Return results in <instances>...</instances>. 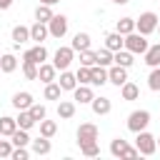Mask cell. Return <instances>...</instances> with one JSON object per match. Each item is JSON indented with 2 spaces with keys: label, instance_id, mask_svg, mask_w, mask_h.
Wrapping results in <instances>:
<instances>
[{
  "label": "cell",
  "instance_id": "1",
  "mask_svg": "<svg viewBox=\"0 0 160 160\" xmlns=\"http://www.w3.org/2000/svg\"><path fill=\"white\" fill-rule=\"evenodd\" d=\"M150 48V42L145 40V35H140L138 30L125 35V50H130L132 55H145V50Z\"/></svg>",
  "mask_w": 160,
  "mask_h": 160
},
{
  "label": "cell",
  "instance_id": "2",
  "mask_svg": "<svg viewBox=\"0 0 160 160\" xmlns=\"http://www.w3.org/2000/svg\"><path fill=\"white\" fill-rule=\"evenodd\" d=\"M135 30L140 32V35H150V32H155L158 30V12H140V18L135 20Z\"/></svg>",
  "mask_w": 160,
  "mask_h": 160
},
{
  "label": "cell",
  "instance_id": "3",
  "mask_svg": "<svg viewBox=\"0 0 160 160\" xmlns=\"http://www.w3.org/2000/svg\"><path fill=\"white\" fill-rule=\"evenodd\" d=\"M150 125V112L148 110H132L130 115H128V130L130 132H140V130H145Z\"/></svg>",
  "mask_w": 160,
  "mask_h": 160
},
{
  "label": "cell",
  "instance_id": "4",
  "mask_svg": "<svg viewBox=\"0 0 160 160\" xmlns=\"http://www.w3.org/2000/svg\"><path fill=\"white\" fill-rule=\"evenodd\" d=\"M135 148L140 150V155H155L158 140H155V135H150L148 130H140L138 138H135Z\"/></svg>",
  "mask_w": 160,
  "mask_h": 160
},
{
  "label": "cell",
  "instance_id": "5",
  "mask_svg": "<svg viewBox=\"0 0 160 160\" xmlns=\"http://www.w3.org/2000/svg\"><path fill=\"white\" fill-rule=\"evenodd\" d=\"M72 58H75L72 45H62V48H58V50H55L52 65H55L58 70H68V68H70V62H72Z\"/></svg>",
  "mask_w": 160,
  "mask_h": 160
},
{
  "label": "cell",
  "instance_id": "6",
  "mask_svg": "<svg viewBox=\"0 0 160 160\" xmlns=\"http://www.w3.org/2000/svg\"><path fill=\"white\" fill-rule=\"evenodd\" d=\"M48 30H50L52 38L60 40V38L68 32V18H65V15H52V20L48 22Z\"/></svg>",
  "mask_w": 160,
  "mask_h": 160
},
{
  "label": "cell",
  "instance_id": "7",
  "mask_svg": "<svg viewBox=\"0 0 160 160\" xmlns=\"http://www.w3.org/2000/svg\"><path fill=\"white\" fill-rule=\"evenodd\" d=\"M108 82H112V85H125L128 82V68H122V65H110L108 68Z\"/></svg>",
  "mask_w": 160,
  "mask_h": 160
},
{
  "label": "cell",
  "instance_id": "8",
  "mask_svg": "<svg viewBox=\"0 0 160 160\" xmlns=\"http://www.w3.org/2000/svg\"><path fill=\"white\" fill-rule=\"evenodd\" d=\"M92 140H98V125H92V122H82V125L78 128V145H82V142H92Z\"/></svg>",
  "mask_w": 160,
  "mask_h": 160
},
{
  "label": "cell",
  "instance_id": "9",
  "mask_svg": "<svg viewBox=\"0 0 160 160\" xmlns=\"http://www.w3.org/2000/svg\"><path fill=\"white\" fill-rule=\"evenodd\" d=\"M22 60H32V62H45L48 60V50H45V45L42 42H38L35 48H30V50H25V55H22Z\"/></svg>",
  "mask_w": 160,
  "mask_h": 160
},
{
  "label": "cell",
  "instance_id": "10",
  "mask_svg": "<svg viewBox=\"0 0 160 160\" xmlns=\"http://www.w3.org/2000/svg\"><path fill=\"white\" fill-rule=\"evenodd\" d=\"M55 72H58V68H55L52 62H40V65H38V80L45 82V85L55 80Z\"/></svg>",
  "mask_w": 160,
  "mask_h": 160
},
{
  "label": "cell",
  "instance_id": "11",
  "mask_svg": "<svg viewBox=\"0 0 160 160\" xmlns=\"http://www.w3.org/2000/svg\"><path fill=\"white\" fill-rule=\"evenodd\" d=\"M105 48L112 50V52L122 50V48H125V35H120L118 30H115V32H108V35H105Z\"/></svg>",
  "mask_w": 160,
  "mask_h": 160
},
{
  "label": "cell",
  "instance_id": "12",
  "mask_svg": "<svg viewBox=\"0 0 160 160\" xmlns=\"http://www.w3.org/2000/svg\"><path fill=\"white\" fill-rule=\"evenodd\" d=\"M48 35H50V30H48V22H35V25H30V40H35V42H42V40H48Z\"/></svg>",
  "mask_w": 160,
  "mask_h": 160
},
{
  "label": "cell",
  "instance_id": "13",
  "mask_svg": "<svg viewBox=\"0 0 160 160\" xmlns=\"http://www.w3.org/2000/svg\"><path fill=\"white\" fill-rule=\"evenodd\" d=\"M92 90H90V85H78L75 90H72V100L75 102H80V105H85V102H92Z\"/></svg>",
  "mask_w": 160,
  "mask_h": 160
},
{
  "label": "cell",
  "instance_id": "14",
  "mask_svg": "<svg viewBox=\"0 0 160 160\" xmlns=\"http://www.w3.org/2000/svg\"><path fill=\"white\" fill-rule=\"evenodd\" d=\"M35 100H32V95L28 92V90H22V92H15L12 95V108H18V110H30V105H32Z\"/></svg>",
  "mask_w": 160,
  "mask_h": 160
},
{
  "label": "cell",
  "instance_id": "15",
  "mask_svg": "<svg viewBox=\"0 0 160 160\" xmlns=\"http://www.w3.org/2000/svg\"><path fill=\"white\" fill-rule=\"evenodd\" d=\"M90 108H92V112L95 115H108L110 110H112V102H110V98H92V102H90Z\"/></svg>",
  "mask_w": 160,
  "mask_h": 160
},
{
  "label": "cell",
  "instance_id": "16",
  "mask_svg": "<svg viewBox=\"0 0 160 160\" xmlns=\"http://www.w3.org/2000/svg\"><path fill=\"white\" fill-rule=\"evenodd\" d=\"M108 82V68L92 65L90 68V85H105Z\"/></svg>",
  "mask_w": 160,
  "mask_h": 160
},
{
  "label": "cell",
  "instance_id": "17",
  "mask_svg": "<svg viewBox=\"0 0 160 160\" xmlns=\"http://www.w3.org/2000/svg\"><path fill=\"white\" fill-rule=\"evenodd\" d=\"M15 130H18V120L10 118V115H2V118H0V135H2V138H10Z\"/></svg>",
  "mask_w": 160,
  "mask_h": 160
},
{
  "label": "cell",
  "instance_id": "18",
  "mask_svg": "<svg viewBox=\"0 0 160 160\" xmlns=\"http://www.w3.org/2000/svg\"><path fill=\"white\" fill-rule=\"evenodd\" d=\"M145 65L148 68H158L160 65V42H155V45H150L145 50Z\"/></svg>",
  "mask_w": 160,
  "mask_h": 160
},
{
  "label": "cell",
  "instance_id": "19",
  "mask_svg": "<svg viewBox=\"0 0 160 160\" xmlns=\"http://www.w3.org/2000/svg\"><path fill=\"white\" fill-rule=\"evenodd\" d=\"M120 95H122V100H128V102H130V100H138V98H140V88L128 80L125 85H120Z\"/></svg>",
  "mask_w": 160,
  "mask_h": 160
},
{
  "label": "cell",
  "instance_id": "20",
  "mask_svg": "<svg viewBox=\"0 0 160 160\" xmlns=\"http://www.w3.org/2000/svg\"><path fill=\"white\" fill-rule=\"evenodd\" d=\"M75 115V102L72 100H60L58 102V118L60 120H70Z\"/></svg>",
  "mask_w": 160,
  "mask_h": 160
},
{
  "label": "cell",
  "instance_id": "21",
  "mask_svg": "<svg viewBox=\"0 0 160 160\" xmlns=\"http://www.w3.org/2000/svg\"><path fill=\"white\" fill-rule=\"evenodd\" d=\"M30 145H32V152L35 155H48L50 150H52V145H50V138H38V140H30Z\"/></svg>",
  "mask_w": 160,
  "mask_h": 160
},
{
  "label": "cell",
  "instance_id": "22",
  "mask_svg": "<svg viewBox=\"0 0 160 160\" xmlns=\"http://www.w3.org/2000/svg\"><path fill=\"white\" fill-rule=\"evenodd\" d=\"M18 70V58L12 52H5L0 58V72H15Z\"/></svg>",
  "mask_w": 160,
  "mask_h": 160
},
{
  "label": "cell",
  "instance_id": "23",
  "mask_svg": "<svg viewBox=\"0 0 160 160\" xmlns=\"http://www.w3.org/2000/svg\"><path fill=\"white\" fill-rule=\"evenodd\" d=\"M58 82H60L62 90H70V92L78 88V78H75L72 72H68V70H60V80H58Z\"/></svg>",
  "mask_w": 160,
  "mask_h": 160
},
{
  "label": "cell",
  "instance_id": "24",
  "mask_svg": "<svg viewBox=\"0 0 160 160\" xmlns=\"http://www.w3.org/2000/svg\"><path fill=\"white\" fill-rule=\"evenodd\" d=\"M28 40H30V28L15 25V28H12V42H15V45H22V42H28Z\"/></svg>",
  "mask_w": 160,
  "mask_h": 160
},
{
  "label": "cell",
  "instance_id": "25",
  "mask_svg": "<svg viewBox=\"0 0 160 160\" xmlns=\"http://www.w3.org/2000/svg\"><path fill=\"white\" fill-rule=\"evenodd\" d=\"M90 48V35L88 32H75V38H72V50L75 52H82V50H88Z\"/></svg>",
  "mask_w": 160,
  "mask_h": 160
},
{
  "label": "cell",
  "instance_id": "26",
  "mask_svg": "<svg viewBox=\"0 0 160 160\" xmlns=\"http://www.w3.org/2000/svg\"><path fill=\"white\" fill-rule=\"evenodd\" d=\"M112 62H115V65H122V68H130V65H132V52L122 48V50L112 52Z\"/></svg>",
  "mask_w": 160,
  "mask_h": 160
},
{
  "label": "cell",
  "instance_id": "27",
  "mask_svg": "<svg viewBox=\"0 0 160 160\" xmlns=\"http://www.w3.org/2000/svg\"><path fill=\"white\" fill-rule=\"evenodd\" d=\"M52 15H55V12H52V5H42V2H40V5L35 8V20H40V22H50Z\"/></svg>",
  "mask_w": 160,
  "mask_h": 160
},
{
  "label": "cell",
  "instance_id": "28",
  "mask_svg": "<svg viewBox=\"0 0 160 160\" xmlns=\"http://www.w3.org/2000/svg\"><path fill=\"white\" fill-rule=\"evenodd\" d=\"M10 140H12L15 148H22V145L28 148V145H30V135H28V130H22V128H18V130L10 135Z\"/></svg>",
  "mask_w": 160,
  "mask_h": 160
},
{
  "label": "cell",
  "instance_id": "29",
  "mask_svg": "<svg viewBox=\"0 0 160 160\" xmlns=\"http://www.w3.org/2000/svg\"><path fill=\"white\" fill-rule=\"evenodd\" d=\"M128 148H130V145H128V140H122V138H115V140L110 142V155H112V158H122Z\"/></svg>",
  "mask_w": 160,
  "mask_h": 160
},
{
  "label": "cell",
  "instance_id": "30",
  "mask_svg": "<svg viewBox=\"0 0 160 160\" xmlns=\"http://www.w3.org/2000/svg\"><path fill=\"white\" fill-rule=\"evenodd\" d=\"M42 95H45V100H60V95H62V88H60V82H55V80H52V82H48Z\"/></svg>",
  "mask_w": 160,
  "mask_h": 160
},
{
  "label": "cell",
  "instance_id": "31",
  "mask_svg": "<svg viewBox=\"0 0 160 160\" xmlns=\"http://www.w3.org/2000/svg\"><path fill=\"white\" fill-rule=\"evenodd\" d=\"M15 120H18V128H22V130H30V128L38 122V120L30 115V110H20V115H18Z\"/></svg>",
  "mask_w": 160,
  "mask_h": 160
},
{
  "label": "cell",
  "instance_id": "32",
  "mask_svg": "<svg viewBox=\"0 0 160 160\" xmlns=\"http://www.w3.org/2000/svg\"><path fill=\"white\" fill-rule=\"evenodd\" d=\"M95 60H98V65H102V68H110V65H112V50H108V48L98 50V52H95Z\"/></svg>",
  "mask_w": 160,
  "mask_h": 160
},
{
  "label": "cell",
  "instance_id": "33",
  "mask_svg": "<svg viewBox=\"0 0 160 160\" xmlns=\"http://www.w3.org/2000/svg\"><path fill=\"white\" fill-rule=\"evenodd\" d=\"M58 132V122L55 120H40V135L42 138H52Z\"/></svg>",
  "mask_w": 160,
  "mask_h": 160
},
{
  "label": "cell",
  "instance_id": "34",
  "mask_svg": "<svg viewBox=\"0 0 160 160\" xmlns=\"http://www.w3.org/2000/svg\"><path fill=\"white\" fill-rule=\"evenodd\" d=\"M80 152H82L85 158H98V155H100V145H98V140H92V142H82V145H80Z\"/></svg>",
  "mask_w": 160,
  "mask_h": 160
},
{
  "label": "cell",
  "instance_id": "35",
  "mask_svg": "<svg viewBox=\"0 0 160 160\" xmlns=\"http://www.w3.org/2000/svg\"><path fill=\"white\" fill-rule=\"evenodd\" d=\"M148 88H150L152 92H158V90H160V65H158V68H150V75H148Z\"/></svg>",
  "mask_w": 160,
  "mask_h": 160
},
{
  "label": "cell",
  "instance_id": "36",
  "mask_svg": "<svg viewBox=\"0 0 160 160\" xmlns=\"http://www.w3.org/2000/svg\"><path fill=\"white\" fill-rule=\"evenodd\" d=\"M22 75H25L28 80H38V62L22 60Z\"/></svg>",
  "mask_w": 160,
  "mask_h": 160
},
{
  "label": "cell",
  "instance_id": "37",
  "mask_svg": "<svg viewBox=\"0 0 160 160\" xmlns=\"http://www.w3.org/2000/svg\"><path fill=\"white\" fill-rule=\"evenodd\" d=\"M135 30V20L132 18H120L118 20V32L120 35H128V32H132Z\"/></svg>",
  "mask_w": 160,
  "mask_h": 160
},
{
  "label": "cell",
  "instance_id": "38",
  "mask_svg": "<svg viewBox=\"0 0 160 160\" xmlns=\"http://www.w3.org/2000/svg\"><path fill=\"white\" fill-rule=\"evenodd\" d=\"M75 78H78V85H90V68L88 65H80L78 72H75Z\"/></svg>",
  "mask_w": 160,
  "mask_h": 160
},
{
  "label": "cell",
  "instance_id": "39",
  "mask_svg": "<svg viewBox=\"0 0 160 160\" xmlns=\"http://www.w3.org/2000/svg\"><path fill=\"white\" fill-rule=\"evenodd\" d=\"M80 65H88V68H92V65H98V60H95V52H92L90 48L80 52Z\"/></svg>",
  "mask_w": 160,
  "mask_h": 160
},
{
  "label": "cell",
  "instance_id": "40",
  "mask_svg": "<svg viewBox=\"0 0 160 160\" xmlns=\"http://www.w3.org/2000/svg\"><path fill=\"white\" fill-rule=\"evenodd\" d=\"M30 115L40 122V120H45V115H48V110H45V105H40V102H32L30 105Z\"/></svg>",
  "mask_w": 160,
  "mask_h": 160
},
{
  "label": "cell",
  "instance_id": "41",
  "mask_svg": "<svg viewBox=\"0 0 160 160\" xmlns=\"http://www.w3.org/2000/svg\"><path fill=\"white\" fill-rule=\"evenodd\" d=\"M12 150H15L12 140H0V158H10V155H12Z\"/></svg>",
  "mask_w": 160,
  "mask_h": 160
},
{
  "label": "cell",
  "instance_id": "42",
  "mask_svg": "<svg viewBox=\"0 0 160 160\" xmlns=\"http://www.w3.org/2000/svg\"><path fill=\"white\" fill-rule=\"evenodd\" d=\"M28 158H30V152H28L25 145H22V148H15L12 155H10V160H28Z\"/></svg>",
  "mask_w": 160,
  "mask_h": 160
},
{
  "label": "cell",
  "instance_id": "43",
  "mask_svg": "<svg viewBox=\"0 0 160 160\" xmlns=\"http://www.w3.org/2000/svg\"><path fill=\"white\" fill-rule=\"evenodd\" d=\"M12 5V0H0V10H8Z\"/></svg>",
  "mask_w": 160,
  "mask_h": 160
},
{
  "label": "cell",
  "instance_id": "44",
  "mask_svg": "<svg viewBox=\"0 0 160 160\" xmlns=\"http://www.w3.org/2000/svg\"><path fill=\"white\" fill-rule=\"evenodd\" d=\"M40 2H42V5H58L60 0H40Z\"/></svg>",
  "mask_w": 160,
  "mask_h": 160
},
{
  "label": "cell",
  "instance_id": "45",
  "mask_svg": "<svg viewBox=\"0 0 160 160\" xmlns=\"http://www.w3.org/2000/svg\"><path fill=\"white\" fill-rule=\"evenodd\" d=\"M110 2H115V5H128L130 0H110Z\"/></svg>",
  "mask_w": 160,
  "mask_h": 160
},
{
  "label": "cell",
  "instance_id": "46",
  "mask_svg": "<svg viewBox=\"0 0 160 160\" xmlns=\"http://www.w3.org/2000/svg\"><path fill=\"white\" fill-rule=\"evenodd\" d=\"M155 140H158V148H160V138H155Z\"/></svg>",
  "mask_w": 160,
  "mask_h": 160
},
{
  "label": "cell",
  "instance_id": "47",
  "mask_svg": "<svg viewBox=\"0 0 160 160\" xmlns=\"http://www.w3.org/2000/svg\"><path fill=\"white\" fill-rule=\"evenodd\" d=\"M0 140H2V135H0Z\"/></svg>",
  "mask_w": 160,
  "mask_h": 160
}]
</instances>
